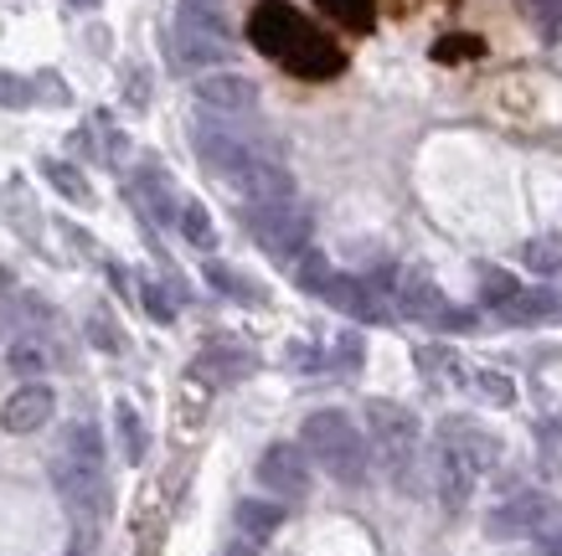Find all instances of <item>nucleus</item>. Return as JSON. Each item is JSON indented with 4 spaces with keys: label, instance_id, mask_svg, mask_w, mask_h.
Returning <instances> with one entry per match:
<instances>
[{
    "label": "nucleus",
    "instance_id": "1",
    "mask_svg": "<svg viewBox=\"0 0 562 556\" xmlns=\"http://www.w3.org/2000/svg\"><path fill=\"white\" fill-rule=\"evenodd\" d=\"M300 443H305V454L315 458L330 479H341V485H367L372 454H367V439L357 433V422L346 418V412H336V407L310 412L305 428H300Z\"/></svg>",
    "mask_w": 562,
    "mask_h": 556
},
{
    "label": "nucleus",
    "instance_id": "2",
    "mask_svg": "<svg viewBox=\"0 0 562 556\" xmlns=\"http://www.w3.org/2000/svg\"><path fill=\"white\" fill-rule=\"evenodd\" d=\"M367 454L376 458V469L413 485V464H418V418L397 402H367Z\"/></svg>",
    "mask_w": 562,
    "mask_h": 556
},
{
    "label": "nucleus",
    "instance_id": "3",
    "mask_svg": "<svg viewBox=\"0 0 562 556\" xmlns=\"http://www.w3.org/2000/svg\"><path fill=\"white\" fill-rule=\"evenodd\" d=\"M171 52L181 68H217L233 57L227 42V21L212 0H181L176 5V26H171Z\"/></svg>",
    "mask_w": 562,
    "mask_h": 556
},
{
    "label": "nucleus",
    "instance_id": "4",
    "mask_svg": "<svg viewBox=\"0 0 562 556\" xmlns=\"http://www.w3.org/2000/svg\"><path fill=\"white\" fill-rule=\"evenodd\" d=\"M248 227H254L258 248L279 263H294V258L310 248V212L294 202H269V206H248Z\"/></svg>",
    "mask_w": 562,
    "mask_h": 556
},
{
    "label": "nucleus",
    "instance_id": "5",
    "mask_svg": "<svg viewBox=\"0 0 562 556\" xmlns=\"http://www.w3.org/2000/svg\"><path fill=\"white\" fill-rule=\"evenodd\" d=\"M491 536L501 541H527V536H547L552 525H558V500L542 495V489H521L516 500L491 510Z\"/></svg>",
    "mask_w": 562,
    "mask_h": 556
},
{
    "label": "nucleus",
    "instance_id": "6",
    "mask_svg": "<svg viewBox=\"0 0 562 556\" xmlns=\"http://www.w3.org/2000/svg\"><path fill=\"white\" fill-rule=\"evenodd\" d=\"M52 485L68 500V510L78 521H99L109 510V485H103V469L93 464H72V458H52Z\"/></svg>",
    "mask_w": 562,
    "mask_h": 556
},
{
    "label": "nucleus",
    "instance_id": "7",
    "mask_svg": "<svg viewBox=\"0 0 562 556\" xmlns=\"http://www.w3.org/2000/svg\"><path fill=\"white\" fill-rule=\"evenodd\" d=\"M475 479H480V469L470 464V454H464L449 433H439V449H434V495H439V506L449 510V515H460V510L470 506Z\"/></svg>",
    "mask_w": 562,
    "mask_h": 556
},
{
    "label": "nucleus",
    "instance_id": "8",
    "mask_svg": "<svg viewBox=\"0 0 562 556\" xmlns=\"http://www.w3.org/2000/svg\"><path fill=\"white\" fill-rule=\"evenodd\" d=\"M310 26L300 21V11L294 5H284V0H258V11H254V21H248V36H254V47L258 52H269V57H290L294 52V42L305 36Z\"/></svg>",
    "mask_w": 562,
    "mask_h": 556
},
{
    "label": "nucleus",
    "instance_id": "9",
    "mask_svg": "<svg viewBox=\"0 0 562 556\" xmlns=\"http://www.w3.org/2000/svg\"><path fill=\"white\" fill-rule=\"evenodd\" d=\"M258 479L269 495L279 500H300L310 495V458L300 443H269L263 454H258Z\"/></svg>",
    "mask_w": 562,
    "mask_h": 556
},
{
    "label": "nucleus",
    "instance_id": "10",
    "mask_svg": "<svg viewBox=\"0 0 562 556\" xmlns=\"http://www.w3.org/2000/svg\"><path fill=\"white\" fill-rule=\"evenodd\" d=\"M392 309H397L403 320L443 325V315H449V299H443V288L434 284V273L403 269V273H397V284H392Z\"/></svg>",
    "mask_w": 562,
    "mask_h": 556
},
{
    "label": "nucleus",
    "instance_id": "11",
    "mask_svg": "<svg viewBox=\"0 0 562 556\" xmlns=\"http://www.w3.org/2000/svg\"><path fill=\"white\" fill-rule=\"evenodd\" d=\"M233 191H238L248 206H269V202H294V175L269 155H254L248 166L233 175Z\"/></svg>",
    "mask_w": 562,
    "mask_h": 556
},
{
    "label": "nucleus",
    "instance_id": "12",
    "mask_svg": "<svg viewBox=\"0 0 562 556\" xmlns=\"http://www.w3.org/2000/svg\"><path fill=\"white\" fill-rule=\"evenodd\" d=\"M196 103L212 109V114H254L258 109V83L243 78V72H206L196 78Z\"/></svg>",
    "mask_w": 562,
    "mask_h": 556
},
{
    "label": "nucleus",
    "instance_id": "13",
    "mask_svg": "<svg viewBox=\"0 0 562 556\" xmlns=\"http://www.w3.org/2000/svg\"><path fill=\"white\" fill-rule=\"evenodd\" d=\"M196 155H202V166L217 175V181H233L248 160H254V145L248 139H238V135H227V129H217V124H196Z\"/></svg>",
    "mask_w": 562,
    "mask_h": 556
},
{
    "label": "nucleus",
    "instance_id": "14",
    "mask_svg": "<svg viewBox=\"0 0 562 556\" xmlns=\"http://www.w3.org/2000/svg\"><path fill=\"white\" fill-rule=\"evenodd\" d=\"M52 407H57V397H52V387H42V382H21L11 397H5V407H0V428L5 433H36V428H47Z\"/></svg>",
    "mask_w": 562,
    "mask_h": 556
},
{
    "label": "nucleus",
    "instance_id": "15",
    "mask_svg": "<svg viewBox=\"0 0 562 556\" xmlns=\"http://www.w3.org/2000/svg\"><path fill=\"white\" fill-rule=\"evenodd\" d=\"M501 309V320L506 325H521V330H531V325H547V320H562L558 299H552V288H542V294H521L516 288L506 304H495Z\"/></svg>",
    "mask_w": 562,
    "mask_h": 556
},
{
    "label": "nucleus",
    "instance_id": "16",
    "mask_svg": "<svg viewBox=\"0 0 562 556\" xmlns=\"http://www.w3.org/2000/svg\"><path fill=\"white\" fill-rule=\"evenodd\" d=\"M57 458L103 469V433L93 428V422H68V428H63V449H57Z\"/></svg>",
    "mask_w": 562,
    "mask_h": 556
},
{
    "label": "nucleus",
    "instance_id": "17",
    "mask_svg": "<svg viewBox=\"0 0 562 556\" xmlns=\"http://www.w3.org/2000/svg\"><path fill=\"white\" fill-rule=\"evenodd\" d=\"M135 196H139V206H145L155 222H176V212H181V206H176V196H171V181H166L160 170H145V175H139Z\"/></svg>",
    "mask_w": 562,
    "mask_h": 556
},
{
    "label": "nucleus",
    "instance_id": "18",
    "mask_svg": "<svg viewBox=\"0 0 562 556\" xmlns=\"http://www.w3.org/2000/svg\"><path fill=\"white\" fill-rule=\"evenodd\" d=\"M284 525V510L279 506H269V500H243L238 506V531H243V541H269L273 531Z\"/></svg>",
    "mask_w": 562,
    "mask_h": 556
},
{
    "label": "nucleus",
    "instance_id": "19",
    "mask_svg": "<svg viewBox=\"0 0 562 556\" xmlns=\"http://www.w3.org/2000/svg\"><path fill=\"white\" fill-rule=\"evenodd\" d=\"M5 366L16 371L21 382H36V376L52 366V345H47V340H36V336H21L16 345L5 351Z\"/></svg>",
    "mask_w": 562,
    "mask_h": 556
},
{
    "label": "nucleus",
    "instance_id": "20",
    "mask_svg": "<svg viewBox=\"0 0 562 556\" xmlns=\"http://www.w3.org/2000/svg\"><path fill=\"white\" fill-rule=\"evenodd\" d=\"M42 175H47L63 196H68L72 206H88L93 202V185H88V175L78 166H68V160H42Z\"/></svg>",
    "mask_w": 562,
    "mask_h": 556
},
{
    "label": "nucleus",
    "instance_id": "21",
    "mask_svg": "<svg viewBox=\"0 0 562 556\" xmlns=\"http://www.w3.org/2000/svg\"><path fill=\"white\" fill-rule=\"evenodd\" d=\"M114 428H120L124 458H130V464H139V458H145V422H139V412L130 402H114Z\"/></svg>",
    "mask_w": 562,
    "mask_h": 556
},
{
    "label": "nucleus",
    "instance_id": "22",
    "mask_svg": "<svg viewBox=\"0 0 562 556\" xmlns=\"http://www.w3.org/2000/svg\"><path fill=\"white\" fill-rule=\"evenodd\" d=\"M176 227L187 232L191 248H212V242H217V232H212V217H206L202 202H181V212H176Z\"/></svg>",
    "mask_w": 562,
    "mask_h": 556
},
{
    "label": "nucleus",
    "instance_id": "23",
    "mask_svg": "<svg viewBox=\"0 0 562 556\" xmlns=\"http://www.w3.org/2000/svg\"><path fill=\"white\" fill-rule=\"evenodd\" d=\"M336 273H330V263H325L315 248H305V253L294 258V284L305 288V294H325V284H330Z\"/></svg>",
    "mask_w": 562,
    "mask_h": 556
},
{
    "label": "nucleus",
    "instance_id": "24",
    "mask_svg": "<svg viewBox=\"0 0 562 556\" xmlns=\"http://www.w3.org/2000/svg\"><path fill=\"white\" fill-rule=\"evenodd\" d=\"M521 258H527L531 273H547V279H552V273H562V248H558V242H547V237H531L527 248H521Z\"/></svg>",
    "mask_w": 562,
    "mask_h": 556
},
{
    "label": "nucleus",
    "instance_id": "25",
    "mask_svg": "<svg viewBox=\"0 0 562 556\" xmlns=\"http://www.w3.org/2000/svg\"><path fill=\"white\" fill-rule=\"evenodd\" d=\"M516 294V273L506 269H480V299L485 304H506Z\"/></svg>",
    "mask_w": 562,
    "mask_h": 556
},
{
    "label": "nucleus",
    "instance_id": "26",
    "mask_svg": "<svg viewBox=\"0 0 562 556\" xmlns=\"http://www.w3.org/2000/svg\"><path fill=\"white\" fill-rule=\"evenodd\" d=\"M330 16H341L346 26H372V0H321Z\"/></svg>",
    "mask_w": 562,
    "mask_h": 556
},
{
    "label": "nucleus",
    "instance_id": "27",
    "mask_svg": "<svg viewBox=\"0 0 562 556\" xmlns=\"http://www.w3.org/2000/svg\"><path fill=\"white\" fill-rule=\"evenodd\" d=\"M480 36H443L439 47H434V57H439V63H464V57H480Z\"/></svg>",
    "mask_w": 562,
    "mask_h": 556
},
{
    "label": "nucleus",
    "instance_id": "28",
    "mask_svg": "<svg viewBox=\"0 0 562 556\" xmlns=\"http://www.w3.org/2000/svg\"><path fill=\"white\" fill-rule=\"evenodd\" d=\"M32 103V83H21L16 72H0V109H26Z\"/></svg>",
    "mask_w": 562,
    "mask_h": 556
},
{
    "label": "nucleus",
    "instance_id": "29",
    "mask_svg": "<svg viewBox=\"0 0 562 556\" xmlns=\"http://www.w3.org/2000/svg\"><path fill=\"white\" fill-rule=\"evenodd\" d=\"M475 387L485 392V397H491V402H512L516 397V382H506V376H495V371H475Z\"/></svg>",
    "mask_w": 562,
    "mask_h": 556
},
{
    "label": "nucleus",
    "instance_id": "30",
    "mask_svg": "<svg viewBox=\"0 0 562 556\" xmlns=\"http://www.w3.org/2000/svg\"><path fill=\"white\" fill-rule=\"evenodd\" d=\"M206 279H212V284H217L222 294H243V299H254V288L243 284V279H238L233 269H222V263H212V269H206Z\"/></svg>",
    "mask_w": 562,
    "mask_h": 556
},
{
    "label": "nucleus",
    "instance_id": "31",
    "mask_svg": "<svg viewBox=\"0 0 562 556\" xmlns=\"http://www.w3.org/2000/svg\"><path fill=\"white\" fill-rule=\"evenodd\" d=\"M88 340H93V345H103V351H124L120 330H114L109 320H88Z\"/></svg>",
    "mask_w": 562,
    "mask_h": 556
},
{
    "label": "nucleus",
    "instance_id": "32",
    "mask_svg": "<svg viewBox=\"0 0 562 556\" xmlns=\"http://www.w3.org/2000/svg\"><path fill=\"white\" fill-rule=\"evenodd\" d=\"M124 99H130V109H145V103H150V78H145L139 68L124 78Z\"/></svg>",
    "mask_w": 562,
    "mask_h": 556
},
{
    "label": "nucleus",
    "instance_id": "33",
    "mask_svg": "<svg viewBox=\"0 0 562 556\" xmlns=\"http://www.w3.org/2000/svg\"><path fill=\"white\" fill-rule=\"evenodd\" d=\"M139 299H145V309H150V315H155V320H160V325H166V320H176V315H171V304H166V294H160V288H155V284H145V288H139Z\"/></svg>",
    "mask_w": 562,
    "mask_h": 556
},
{
    "label": "nucleus",
    "instance_id": "34",
    "mask_svg": "<svg viewBox=\"0 0 562 556\" xmlns=\"http://www.w3.org/2000/svg\"><path fill=\"white\" fill-rule=\"evenodd\" d=\"M222 556H254V541H233V546H227Z\"/></svg>",
    "mask_w": 562,
    "mask_h": 556
},
{
    "label": "nucleus",
    "instance_id": "35",
    "mask_svg": "<svg viewBox=\"0 0 562 556\" xmlns=\"http://www.w3.org/2000/svg\"><path fill=\"white\" fill-rule=\"evenodd\" d=\"M547 556H562V525H558V536L547 541Z\"/></svg>",
    "mask_w": 562,
    "mask_h": 556
},
{
    "label": "nucleus",
    "instance_id": "36",
    "mask_svg": "<svg viewBox=\"0 0 562 556\" xmlns=\"http://www.w3.org/2000/svg\"><path fill=\"white\" fill-rule=\"evenodd\" d=\"M552 299H558V309H562V273H552Z\"/></svg>",
    "mask_w": 562,
    "mask_h": 556
},
{
    "label": "nucleus",
    "instance_id": "37",
    "mask_svg": "<svg viewBox=\"0 0 562 556\" xmlns=\"http://www.w3.org/2000/svg\"><path fill=\"white\" fill-rule=\"evenodd\" d=\"M72 5H88V0H72Z\"/></svg>",
    "mask_w": 562,
    "mask_h": 556
}]
</instances>
